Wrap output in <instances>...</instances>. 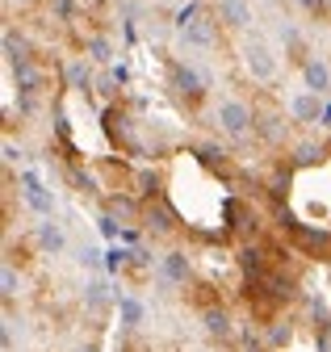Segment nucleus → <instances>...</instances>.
Wrapping results in <instances>:
<instances>
[{
  "label": "nucleus",
  "instance_id": "nucleus-6",
  "mask_svg": "<svg viewBox=\"0 0 331 352\" xmlns=\"http://www.w3.org/2000/svg\"><path fill=\"white\" fill-rule=\"evenodd\" d=\"M172 76H176V88L185 97H201L205 88H210V72H201L193 63H172Z\"/></svg>",
  "mask_w": 331,
  "mask_h": 352
},
{
  "label": "nucleus",
  "instance_id": "nucleus-7",
  "mask_svg": "<svg viewBox=\"0 0 331 352\" xmlns=\"http://www.w3.org/2000/svg\"><path fill=\"white\" fill-rule=\"evenodd\" d=\"M323 97H315V93H306V88H302V93H294V97H289V113H294L298 122H323Z\"/></svg>",
  "mask_w": 331,
  "mask_h": 352
},
{
  "label": "nucleus",
  "instance_id": "nucleus-11",
  "mask_svg": "<svg viewBox=\"0 0 331 352\" xmlns=\"http://www.w3.org/2000/svg\"><path fill=\"white\" fill-rule=\"evenodd\" d=\"M38 243H43V252H51V256L67 252V235H63V227L55 218H43V223H38Z\"/></svg>",
  "mask_w": 331,
  "mask_h": 352
},
{
  "label": "nucleus",
  "instance_id": "nucleus-18",
  "mask_svg": "<svg viewBox=\"0 0 331 352\" xmlns=\"http://www.w3.org/2000/svg\"><path fill=\"white\" fill-rule=\"evenodd\" d=\"M0 285H5V298L17 294V273H13V264H5V269H0Z\"/></svg>",
  "mask_w": 331,
  "mask_h": 352
},
{
  "label": "nucleus",
  "instance_id": "nucleus-3",
  "mask_svg": "<svg viewBox=\"0 0 331 352\" xmlns=\"http://www.w3.org/2000/svg\"><path fill=\"white\" fill-rule=\"evenodd\" d=\"M218 126L227 130L231 139H243L247 130L256 126V118H252V109H247L243 101H235V97H227V101H218Z\"/></svg>",
  "mask_w": 331,
  "mask_h": 352
},
{
  "label": "nucleus",
  "instance_id": "nucleus-15",
  "mask_svg": "<svg viewBox=\"0 0 331 352\" xmlns=\"http://www.w3.org/2000/svg\"><path fill=\"white\" fill-rule=\"evenodd\" d=\"M130 256H135V252H126V248H117V243H113V248L105 252V273H117V269H126V264H130Z\"/></svg>",
  "mask_w": 331,
  "mask_h": 352
},
{
  "label": "nucleus",
  "instance_id": "nucleus-19",
  "mask_svg": "<svg viewBox=\"0 0 331 352\" xmlns=\"http://www.w3.org/2000/svg\"><path fill=\"white\" fill-rule=\"evenodd\" d=\"M319 155H323V147H315V143H302L298 147V164H315Z\"/></svg>",
  "mask_w": 331,
  "mask_h": 352
},
{
  "label": "nucleus",
  "instance_id": "nucleus-25",
  "mask_svg": "<svg viewBox=\"0 0 331 352\" xmlns=\"http://www.w3.org/2000/svg\"><path fill=\"white\" fill-rule=\"evenodd\" d=\"M80 352H93V348H80Z\"/></svg>",
  "mask_w": 331,
  "mask_h": 352
},
{
  "label": "nucleus",
  "instance_id": "nucleus-8",
  "mask_svg": "<svg viewBox=\"0 0 331 352\" xmlns=\"http://www.w3.org/2000/svg\"><path fill=\"white\" fill-rule=\"evenodd\" d=\"M189 277V256L185 252H163V260H159V281L163 285H181Z\"/></svg>",
  "mask_w": 331,
  "mask_h": 352
},
{
  "label": "nucleus",
  "instance_id": "nucleus-13",
  "mask_svg": "<svg viewBox=\"0 0 331 352\" xmlns=\"http://www.w3.org/2000/svg\"><path fill=\"white\" fill-rule=\"evenodd\" d=\"M113 298H117V294H109V285H105L101 277H93V281H84V306H89V311H93V315H101V311H105V306H109Z\"/></svg>",
  "mask_w": 331,
  "mask_h": 352
},
{
  "label": "nucleus",
  "instance_id": "nucleus-4",
  "mask_svg": "<svg viewBox=\"0 0 331 352\" xmlns=\"http://www.w3.org/2000/svg\"><path fill=\"white\" fill-rule=\"evenodd\" d=\"M176 34H181L185 47H193V51H210L214 47V21H210V13H197L193 21L176 25Z\"/></svg>",
  "mask_w": 331,
  "mask_h": 352
},
{
  "label": "nucleus",
  "instance_id": "nucleus-1",
  "mask_svg": "<svg viewBox=\"0 0 331 352\" xmlns=\"http://www.w3.org/2000/svg\"><path fill=\"white\" fill-rule=\"evenodd\" d=\"M243 67H247V76L252 80H260V84H269V80H277V72H281V59L273 55V47L260 38V34H252L243 42Z\"/></svg>",
  "mask_w": 331,
  "mask_h": 352
},
{
  "label": "nucleus",
  "instance_id": "nucleus-24",
  "mask_svg": "<svg viewBox=\"0 0 331 352\" xmlns=\"http://www.w3.org/2000/svg\"><path fill=\"white\" fill-rule=\"evenodd\" d=\"M319 126H327V130H331V101L323 105V122H319Z\"/></svg>",
  "mask_w": 331,
  "mask_h": 352
},
{
  "label": "nucleus",
  "instance_id": "nucleus-23",
  "mask_svg": "<svg viewBox=\"0 0 331 352\" xmlns=\"http://www.w3.org/2000/svg\"><path fill=\"white\" fill-rule=\"evenodd\" d=\"M5 160L13 164V160H21V147H13V143H5Z\"/></svg>",
  "mask_w": 331,
  "mask_h": 352
},
{
  "label": "nucleus",
  "instance_id": "nucleus-5",
  "mask_svg": "<svg viewBox=\"0 0 331 352\" xmlns=\"http://www.w3.org/2000/svg\"><path fill=\"white\" fill-rule=\"evenodd\" d=\"M302 88H306V93H315V97H327L331 93V67H327V59L310 55L302 63Z\"/></svg>",
  "mask_w": 331,
  "mask_h": 352
},
{
  "label": "nucleus",
  "instance_id": "nucleus-12",
  "mask_svg": "<svg viewBox=\"0 0 331 352\" xmlns=\"http://www.w3.org/2000/svg\"><path fill=\"white\" fill-rule=\"evenodd\" d=\"M201 331L210 336V340H231V336H235L227 311H205V315H201Z\"/></svg>",
  "mask_w": 331,
  "mask_h": 352
},
{
  "label": "nucleus",
  "instance_id": "nucleus-9",
  "mask_svg": "<svg viewBox=\"0 0 331 352\" xmlns=\"http://www.w3.org/2000/svg\"><path fill=\"white\" fill-rule=\"evenodd\" d=\"M218 21L231 25V30H247V21H252V5H247V0H218Z\"/></svg>",
  "mask_w": 331,
  "mask_h": 352
},
{
  "label": "nucleus",
  "instance_id": "nucleus-17",
  "mask_svg": "<svg viewBox=\"0 0 331 352\" xmlns=\"http://www.w3.org/2000/svg\"><path fill=\"white\" fill-rule=\"evenodd\" d=\"M277 34H281V42H285L289 51H298V47H302V34H298V25H294V21H281V25H277Z\"/></svg>",
  "mask_w": 331,
  "mask_h": 352
},
{
  "label": "nucleus",
  "instance_id": "nucleus-2",
  "mask_svg": "<svg viewBox=\"0 0 331 352\" xmlns=\"http://www.w3.org/2000/svg\"><path fill=\"white\" fill-rule=\"evenodd\" d=\"M21 197H25V206L38 218H55V193L43 185V176H38V172H21Z\"/></svg>",
  "mask_w": 331,
  "mask_h": 352
},
{
  "label": "nucleus",
  "instance_id": "nucleus-14",
  "mask_svg": "<svg viewBox=\"0 0 331 352\" xmlns=\"http://www.w3.org/2000/svg\"><path fill=\"white\" fill-rule=\"evenodd\" d=\"M76 260L84 264L89 273H105V256H101V252H97L93 243H89V248H80V252H76Z\"/></svg>",
  "mask_w": 331,
  "mask_h": 352
},
{
  "label": "nucleus",
  "instance_id": "nucleus-10",
  "mask_svg": "<svg viewBox=\"0 0 331 352\" xmlns=\"http://www.w3.org/2000/svg\"><path fill=\"white\" fill-rule=\"evenodd\" d=\"M143 319H147V306H143L135 294H117V323L126 327V331H135Z\"/></svg>",
  "mask_w": 331,
  "mask_h": 352
},
{
  "label": "nucleus",
  "instance_id": "nucleus-22",
  "mask_svg": "<svg viewBox=\"0 0 331 352\" xmlns=\"http://www.w3.org/2000/svg\"><path fill=\"white\" fill-rule=\"evenodd\" d=\"M298 5H302L310 17H319V13H327V5H331V0H298Z\"/></svg>",
  "mask_w": 331,
  "mask_h": 352
},
{
  "label": "nucleus",
  "instance_id": "nucleus-16",
  "mask_svg": "<svg viewBox=\"0 0 331 352\" xmlns=\"http://www.w3.org/2000/svg\"><path fill=\"white\" fill-rule=\"evenodd\" d=\"M67 84H71V88H89V63L71 59V63H67Z\"/></svg>",
  "mask_w": 331,
  "mask_h": 352
},
{
  "label": "nucleus",
  "instance_id": "nucleus-20",
  "mask_svg": "<svg viewBox=\"0 0 331 352\" xmlns=\"http://www.w3.org/2000/svg\"><path fill=\"white\" fill-rule=\"evenodd\" d=\"M89 51H93V59L105 63V59H109V42H105V38H93V42H89Z\"/></svg>",
  "mask_w": 331,
  "mask_h": 352
},
{
  "label": "nucleus",
  "instance_id": "nucleus-21",
  "mask_svg": "<svg viewBox=\"0 0 331 352\" xmlns=\"http://www.w3.org/2000/svg\"><path fill=\"white\" fill-rule=\"evenodd\" d=\"M97 227H101V235H105V239H117V223H113L109 214H101V218H97Z\"/></svg>",
  "mask_w": 331,
  "mask_h": 352
}]
</instances>
